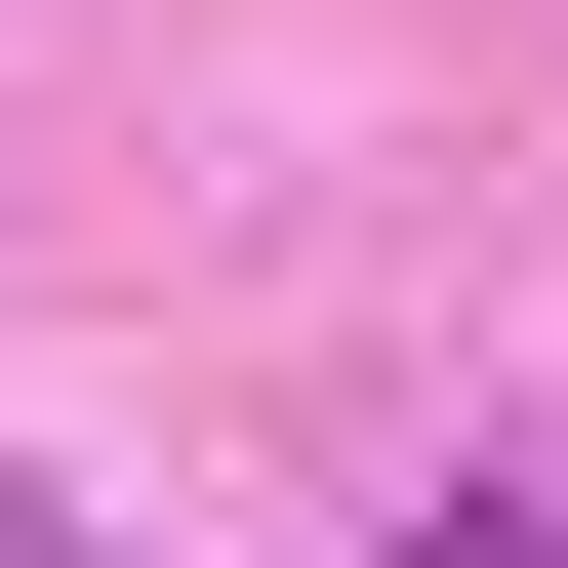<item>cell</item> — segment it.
Returning <instances> with one entry per match:
<instances>
[{
  "mask_svg": "<svg viewBox=\"0 0 568 568\" xmlns=\"http://www.w3.org/2000/svg\"><path fill=\"white\" fill-rule=\"evenodd\" d=\"M0 568H122V528H41V487H0Z\"/></svg>",
  "mask_w": 568,
  "mask_h": 568,
  "instance_id": "obj_1",
  "label": "cell"
}]
</instances>
